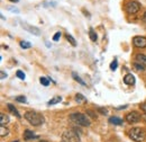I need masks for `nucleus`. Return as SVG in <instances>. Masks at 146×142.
<instances>
[{
	"label": "nucleus",
	"instance_id": "obj_30",
	"mask_svg": "<svg viewBox=\"0 0 146 142\" xmlns=\"http://www.w3.org/2000/svg\"><path fill=\"white\" fill-rule=\"evenodd\" d=\"M141 109L146 113V103H144V104H142V105H141Z\"/></svg>",
	"mask_w": 146,
	"mask_h": 142
},
{
	"label": "nucleus",
	"instance_id": "obj_13",
	"mask_svg": "<svg viewBox=\"0 0 146 142\" xmlns=\"http://www.w3.org/2000/svg\"><path fill=\"white\" fill-rule=\"evenodd\" d=\"M123 120L120 117H117V116H112L109 119V123L110 124H115V125H121L123 124Z\"/></svg>",
	"mask_w": 146,
	"mask_h": 142
},
{
	"label": "nucleus",
	"instance_id": "obj_4",
	"mask_svg": "<svg viewBox=\"0 0 146 142\" xmlns=\"http://www.w3.org/2000/svg\"><path fill=\"white\" fill-rule=\"evenodd\" d=\"M62 142H80V137L78 134L76 129H71V130H66L63 134H62Z\"/></svg>",
	"mask_w": 146,
	"mask_h": 142
},
{
	"label": "nucleus",
	"instance_id": "obj_24",
	"mask_svg": "<svg viewBox=\"0 0 146 142\" xmlns=\"http://www.w3.org/2000/svg\"><path fill=\"white\" fill-rule=\"evenodd\" d=\"M117 67H118V62H117V60H113V61L110 63V69H111V70H116Z\"/></svg>",
	"mask_w": 146,
	"mask_h": 142
},
{
	"label": "nucleus",
	"instance_id": "obj_34",
	"mask_svg": "<svg viewBox=\"0 0 146 142\" xmlns=\"http://www.w3.org/2000/svg\"><path fill=\"white\" fill-rule=\"evenodd\" d=\"M9 1H11V2H18L19 0H9Z\"/></svg>",
	"mask_w": 146,
	"mask_h": 142
},
{
	"label": "nucleus",
	"instance_id": "obj_1",
	"mask_svg": "<svg viewBox=\"0 0 146 142\" xmlns=\"http://www.w3.org/2000/svg\"><path fill=\"white\" fill-rule=\"evenodd\" d=\"M24 117H25L31 124L34 125V126H39V125L44 124V122H45L44 116H43L42 114L35 112V111H27V112H25Z\"/></svg>",
	"mask_w": 146,
	"mask_h": 142
},
{
	"label": "nucleus",
	"instance_id": "obj_19",
	"mask_svg": "<svg viewBox=\"0 0 146 142\" xmlns=\"http://www.w3.org/2000/svg\"><path fill=\"white\" fill-rule=\"evenodd\" d=\"M72 77L74 78V80H75V81H78V82H79V84H81L82 86H86V82H84V81H83V80H82V79H81V78H80L75 72H73L72 73Z\"/></svg>",
	"mask_w": 146,
	"mask_h": 142
},
{
	"label": "nucleus",
	"instance_id": "obj_25",
	"mask_svg": "<svg viewBox=\"0 0 146 142\" xmlns=\"http://www.w3.org/2000/svg\"><path fill=\"white\" fill-rule=\"evenodd\" d=\"M16 76L18 77L19 79H21V80H24L25 78H26V76H25V73L23 72V71H20V70H18L17 72H16Z\"/></svg>",
	"mask_w": 146,
	"mask_h": 142
},
{
	"label": "nucleus",
	"instance_id": "obj_12",
	"mask_svg": "<svg viewBox=\"0 0 146 142\" xmlns=\"http://www.w3.org/2000/svg\"><path fill=\"white\" fill-rule=\"evenodd\" d=\"M135 59H136V62H138V63H141V64H143V66H146L145 54H137V55L135 56Z\"/></svg>",
	"mask_w": 146,
	"mask_h": 142
},
{
	"label": "nucleus",
	"instance_id": "obj_33",
	"mask_svg": "<svg viewBox=\"0 0 146 142\" xmlns=\"http://www.w3.org/2000/svg\"><path fill=\"white\" fill-rule=\"evenodd\" d=\"M142 20H143L144 23H146V11L144 13V15H143V17H142Z\"/></svg>",
	"mask_w": 146,
	"mask_h": 142
},
{
	"label": "nucleus",
	"instance_id": "obj_21",
	"mask_svg": "<svg viewBox=\"0 0 146 142\" xmlns=\"http://www.w3.org/2000/svg\"><path fill=\"white\" fill-rule=\"evenodd\" d=\"M39 82H40L43 86H45V87H47V86L50 85V80H48L46 77H40V79H39Z\"/></svg>",
	"mask_w": 146,
	"mask_h": 142
},
{
	"label": "nucleus",
	"instance_id": "obj_18",
	"mask_svg": "<svg viewBox=\"0 0 146 142\" xmlns=\"http://www.w3.org/2000/svg\"><path fill=\"white\" fill-rule=\"evenodd\" d=\"M65 37H66V40L71 43V45H73V46H76V41H75V38L73 37L71 34H66L65 35Z\"/></svg>",
	"mask_w": 146,
	"mask_h": 142
},
{
	"label": "nucleus",
	"instance_id": "obj_36",
	"mask_svg": "<svg viewBox=\"0 0 146 142\" xmlns=\"http://www.w3.org/2000/svg\"><path fill=\"white\" fill-rule=\"evenodd\" d=\"M40 142H46V141H40Z\"/></svg>",
	"mask_w": 146,
	"mask_h": 142
},
{
	"label": "nucleus",
	"instance_id": "obj_17",
	"mask_svg": "<svg viewBox=\"0 0 146 142\" xmlns=\"http://www.w3.org/2000/svg\"><path fill=\"white\" fill-rule=\"evenodd\" d=\"M89 37H90V40L92 42H96L97 38H98V36L96 34V32L93 31V28H89Z\"/></svg>",
	"mask_w": 146,
	"mask_h": 142
},
{
	"label": "nucleus",
	"instance_id": "obj_8",
	"mask_svg": "<svg viewBox=\"0 0 146 142\" xmlns=\"http://www.w3.org/2000/svg\"><path fill=\"white\" fill-rule=\"evenodd\" d=\"M23 28H25L27 32H29V33H32V34H34V35H40V31H39V28H37L35 26H32V25H28V24H26V23H23Z\"/></svg>",
	"mask_w": 146,
	"mask_h": 142
},
{
	"label": "nucleus",
	"instance_id": "obj_5",
	"mask_svg": "<svg viewBox=\"0 0 146 142\" xmlns=\"http://www.w3.org/2000/svg\"><path fill=\"white\" fill-rule=\"evenodd\" d=\"M139 9H141V5H139V2H137L135 0L128 1L127 3L125 5V10L127 11V14H129V15H134V14L138 13Z\"/></svg>",
	"mask_w": 146,
	"mask_h": 142
},
{
	"label": "nucleus",
	"instance_id": "obj_28",
	"mask_svg": "<svg viewBox=\"0 0 146 142\" xmlns=\"http://www.w3.org/2000/svg\"><path fill=\"white\" fill-rule=\"evenodd\" d=\"M61 35H62V33H61V32H56V33H55V35L53 36V41H54V42L58 41V40H60V37H61Z\"/></svg>",
	"mask_w": 146,
	"mask_h": 142
},
{
	"label": "nucleus",
	"instance_id": "obj_11",
	"mask_svg": "<svg viewBox=\"0 0 146 142\" xmlns=\"http://www.w3.org/2000/svg\"><path fill=\"white\" fill-rule=\"evenodd\" d=\"M9 121H10V120H9V116H8V115H6V114H3V113L0 114V124L2 125V126L8 124Z\"/></svg>",
	"mask_w": 146,
	"mask_h": 142
},
{
	"label": "nucleus",
	"instance_id": "obj_31",
	"mask_svg": "<svg viewBox=\"0 0 146 142\" xmlns=\"http://www.w3.org/2000/svg\"><path fill=\"white\" fill-rule=\"evenodd\" d=\"M6 77H7V73H6L5 71H1V79L3 80V79H5Z\"/></svg>",
	"mask_w": 146,
	"mask_h": 142
},
{
	"label": "nucleus",
	"instance_id": "obj_26",
	"mask_svg": "<svg viewBox=\"0 0 146 142\" xmlns=\"http://www.w3.org/2000/svg\"><path fill=\"white\" fill-rule=\"evenodd\" d=\"M16 100L18 103H26V97L25 96H18V97H16Z\"/></svg>",
	"mask_w": 146,
	"mask_h": 142
},
{
	"label": "nucleus",
	"instance_id": "obj_15",
	"mask_svg": "<svg viewBox=\"0 0 146 142\" xmlns=\"http://www.w3.org/2000/svg\"><path fill=\"white\" fill-rule=\"evenodd\" d=\"M62 100V97L61 96H55V97H53L50 102H48V105L51 106V105H55V104H57V103H60Z\"/></svg>",
	"mask_w": 146,
	"mask_h": 142
},
{
	"label": "nucleus",
	"instance_id": "obj_6",
	"mask_svg": "<svg viewBox=\"0 0 146 142\" xmlns=\"http://www.w3.org/2000/svg\"><path fill=\"white\" fill-rule=\"evenodd\" d=\"M141 119H142L141 114H139L138 112H136V111H133V112L128 113L127 115H126V121H127L128 123H130V124L139 122V121H141Z\"/></svg>",
	"mask_w": 146,
	"mask_h": 142
},
{
	"label": "nucleus",
	"instance_id": "obj_3",
	"mask_svg": "<svg viewBox=\"0 0 146 142\" xmlns=\"http://www.w3.org/2000/svg\"><path fill=\"white\" fill-rule=\"evenodd\" d=\"M145 131L141 127H133L129 130V138L135 142H143L145 140Z\"/></svg>",
	"mask_w": 146,
	"mask_h": 142
},
{
	"label": "nucleus",
	"instance_id": "obj_10",
	"mask_svg": "<svg viewBox=\"0 0 146 142\" xmlns=\"http://www.w3.org/2000/svg\"><path fill=\"white\" fill-rule=\"evenodd\" d=\"M24 139L25 140H33V139H38V137L34 134V132H32L29 130H26L25 133H24Z\"/></svg>",
	"mask_w": 146,
	"mask_h": 142
},
{
	"label": "nucleus",
	"instance_id": "obj_2",
	"mask_svg": "<svg viewBox=\"0 0 146 142\" xmlns=\"http://www.w3.org/2000/svg\"><path fill=\"white\" fill-rule=\"evenodd\" d=\"M70 119L75 124L81 125V126H90V124H91L88 116L82 114V113H73L70 115Z\"/></svg>",
	"mask_w": 146,
	"mask_h": 142
},
{
	"label": "nucleus",
	"instance_id": "obj_9",
	"mask_svg": "<svg viewBox=\"0 0 146 142\" xmlns=\"http://www.w3.org/2000/svg\"><path fill=\"white\" fill-rule=\"evenodd\" d=\"M135 77L131 74V73H127L125 77H124V82L126 85H134L135 84Z\"/></svg>",
	"mask_w": 146,
	"mask_h": 142
},
{
	"label": "nucleus",
	"instance_id": "obj_14",
	"mask_svg": "<svg viewBox=\"0 0 146 142\" xmlns=\"http://www.w3.org/2000/svg\"><path fill=\"white\" fill-rule=\"evenodd\" d=\"M7 107H8V109H9V111H10V112L16 116V117H18V119L21 117V115L19 114V112L17 111V108L14 106V105H11V104H7Z\"/></svg>",
	"mask_w": 146,
	"mask_h": 142
},
{
	"label": "nucleus",
	"instance_id": "obj_23",
	"mask_svg": "<svg viewBox=\"0 0 146 142\" xmlns=\"http://www.w3.org/2000/svg\"><path fill=\"white\" fill-rule=\"evenodd\" d=\"M8 134H9L8 129H5V126L1 125V127H0V135H1V137H6V135H8Z\"/></svg>",
	"mask_w": 146,
	"mask_h": 142
},
{
	"label": "nucleus",
	"instance_id": "obj_27",
	"mask_svg": "<svg viewBox=\"0 0 146 142\" xmlns=\"http://www.w3.org/2000/svg\"><path fill=\"white\" fill-rule=\"evenodd\" d=\"M89 114V116H91L92 119H97V115H96V113L91 111V109H87V115Z\"/></svg>",
	"mask_w": 146,
	"mask_h": 142
},
{
	"label": "nucleus",
	"instance_id": "obj_32",
	"mask_svg": "<svg viewBox=\"0 0 146 142\" xmlns=\"http://www.w3.org/2000/svg\"><path fill=\"white\" fill-rule=\"evenodd\" d=\"M8 9H9V10H10V11H15V13H19V10H18V9H16V8H15V9H14V8H10V7H9V8H8Z\"/></svg>",
	"mask_w": 146,
	"mask_h": 142
},
{
	"label": "nucleus",
	"instance_id": "obj_37",
	"mask_svg": "<svg viewBox=\"0 0 146 142\" xmlns=\"http://www.w3.org/2000/svg\"><path fill=\"white\" fill-rule=\"evenodd\" d=\"M13 142H18V141H13Z\"/></svg>",
	"mask_w": 146,
	"mask_h": 142
},
{
	"label": "nucleus",
	"instance_id": "obj_22",
	"mask_svg": "<svg viewBox=\"0 0 146 142\" xmlns=\"http://www.w3.org/2000/svg\"><path fill=\"white\" fill-rule=\"evenodd\" d=\"M134 68H135L137 71L145 70V66H143V64H141V63H138V62H135V63H134Z\"/></svg>",
	"mask_w": 146,
	"mask_h": 142
},
{
	"label": "nucleus",
	"instance_id": "obj_35",
	"mask_svg": "<svg viewBox=\"0 0 146 142\" xmlns=\"http://www.w3.org/2000/svg\"><path fill=\"white\" fill-rule=\"evenodd\" d=\"M143 119H144V120H145V121H146V113H145V114H144V115H143Z\"/></svg>",
	"mask_w": 146,
	"mask_h": 142
},
{
	"label": "nucleus",
	"instance_id": "obj_29",
	"mask_svg": "<svg viewBox=\"0 0 146 142\" xmlns=\"http://www.w3.org/2000/svg\"><path fill=\"white\" fill-rule=\"evenodd\" d=\"M98 111L101 113V114H108V109L107 108H102V107H98Z\"/></svg>",
	"mask_w": 146,
	"mask_h": 142
},
{
	"label": "nucleus",
	"instance_id": "obj_20",
	"mask_svg": "<svg viewBox=\"0 0 146 142\" xmlns=\"http://www.w3.org/2000/svg\"><path fill=\"white\" fill-rule=\"evenodd\" d=\"M19 45H20L21 49H29V48H32V44L29 42H27V41H21L19 43Z\"/></svg>",
	"mask_w": 146,
	"mask_h": 142
},
{
	"label": "nucleus",
	"instance_id": "obj_7",
	"mask_svg": "<svg viewBox=\"0 0 146 142\" xmlns=\"http://www.w3.org/2000/svg\"><path fill=\"white\" fill-rule=\"evenodd\" d=\"M133 44H134V46H136L138 49H144V48H146V37L135 36L133 38Z\"/></svg>",
	"mask_w": 146,
	"mask_h": 142
},
{
	"label": "nucleus",
	"instance_id": "obj_16",
	"mask_svg": "<svg viewBox=\"0 0 146 142\" xmlns=\"http://www.w3.org/2000/svg\"><path fill=\"white\" fill-rule=\"evenodd\" d=\"M75 102L79 103V104H80V103H84V102H86V97H84L82 94H76V95H75Z\"/></svg>",
	"mask_w": 146,
	"mask_h": 142
}]
</instances>
